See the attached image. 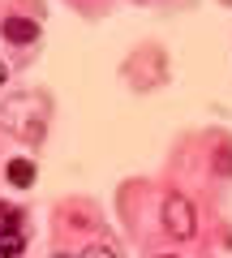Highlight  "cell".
I'll use <instances>...</instances> for the list:
<instances>
[{
	"label": "cell",
	"instance_id": "1",
	"mask_svg": "<svg viewBox=\"0 0 232 258\" xmlns=\"http://www.w3.org/2000/svg\"><path fill=\"white\" fill-rule=\"evenodd\" d=\"M159 224H164V232L172 241H189L198 232V211L189 198H181V194H172V198H164V211H159Z\"/></svg>",
	"mask_w": 232,
	"mask_h": 258
},
{
	"label": "cell",
	"instance_id": "2",
	"mask_svg": "<svg viewBox=\"0 0 232 258\" xmlns=\"http://www.w3.org/2000/svg\"><path fill=\"white\" fill-rule=\"evenodd\" d=\"M0 35L9 39V43H35V39H39V26H35L30 18H5Z\"/></svg>",
	"mask_w": 232,
	"mask_h": 258
},
{
	"label": "cell",
	"instance_id": "3",
	"mask_svg": "<svg viewBox=\"0 0 232 258\" xmlns=\"http://www.w3.org/2000/svg\"><path fill=\"white\" fill-rule=\"evenodd\" d=\"M5 176H9V185H18V189H30V185H35V164H30V159H13V164L5 168Z\"/></svg>",
	"mask_w": 232,
	"mask_h": 258
},
{
	"label": "cell",
	"instance_id": "4",
	"mask_svg": "<svg viewBox=\"0 0 232 258\" xmlns=\"http://www.w3.org/2000/svg\"><path fill=\"white\" fill-rule=\"evenodd\" d=\"M26 254V237H22V228L18 232H0V258H22Z\"/></svg>",
	"mask_w": 232,
	"mask_h": 258
},
{
	"label": "cell",
	"instance_id": "5",
	"mask_svg": "<svg viewBox=\"0 0 232 258\" xmlns=\"http://www.w3.org/2000/svg\"><path fill=\"white\" fill-rule=\"evenodd\" d=\"M18 228H22V211L0 203V232H18Z\"/></svg>",
	"mask_w": 232,
	"mask_h": 258
},
{
	"label": "cell",
	"instance_id": "6",
	"mask_svg": "<svg viewBox=\"0 0 232 258\" xmlns=\"http://www.w3.org/2000/svg\"><path fill=\"white\" fill-rule=\"evenodd\" d=\"M82 258H116V254L108 245H91V249H82Z\"/></svg>",
	"mask_w": 232,
	"mask_h": 258
},
{
	"label": "cell",
	"instance_id": "7",
	"mask_svg": "<svg viewBox=\"0 0 232 258\" xmlns=\"http://www.w3.org/2000/svg\"><path fill=\"white\" fill-rule=\"evenodd\" d=\"M5 82H9V64L0 60V86H5Z\"/></svg>",
	"mask_w": 232,
	"mask_h": 258
},
{
	"label": "cell",
	"instance_id": "8",
	"mask_svg": "<svg viewBox=\"0 0 232 258\" xmlns=\"http://www.w3.org/2000/svg\"><path fill=\"white\" fill-rule=\"evenodd\" d=\"M164 258H177V254H164Z\"/></svg>",
	"mask_w": 232,
	"mask_h": 258
},
{
	"label": "cell",
	"instance_id": "9",
	"mask_svg": "<svg viewBox=\"0 0 232 258\" xmlns=\"http://www.w3.org/2000/svg\"><path fill=\"white\" fill-rule=\"evenodd\" d=\"M56 258H69V254H56Z\"/></svg>",
	"mask_w": 232,
	"mask_h": 258
}]
</instances>
